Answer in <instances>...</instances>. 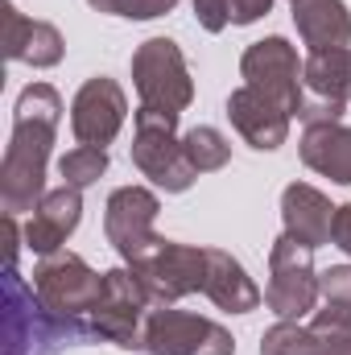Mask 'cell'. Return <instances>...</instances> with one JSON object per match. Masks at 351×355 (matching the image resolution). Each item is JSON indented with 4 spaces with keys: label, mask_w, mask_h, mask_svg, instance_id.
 I'll use <instances>...</instances> for the list:
<instances>
[{
    "label": "cell",
    "mask_w": 351,
    "mask_h": 355,
    "mask_svg": "<svg viewBox=\"0 0 351 355\" xmlns=\"http://www.w3.org/2000/svg\"><path fill=\"white\" fill-rule=\"evenodd\" d=\"M157 194L145 190V186H120L108 194V207H103V232H108V244L120 252V261L132 268L141 265L157 244L162 236L153 232L157 223Z\"/></svg>",
    "instance_id": "52a82bcc"
},
{
    "label": "cell",
    "mask_w": 351,
    "mask_h": 355,
    "mask_svg": "<svg viewBox=\"0 0 351 355\" xmlns=\"http://www.w3.org/2000/svg\"><path fill=\"white\" fill-rule=\"evenodd\" d=\"M128 120V95L116 79L95 75L71 99V132L79 145H99L108 149Z\"/></svg>",
    "instance_id": "7c38bea8"
},
{
    "label": "cell",
    "mask_w": 351,
    "mask_h": 355,
    "mask_svg": "<svg viewBox=\"0 0 351 355\" xmlns=\"http://www.w3.org/2000/svg\"><path fill=\"white\" fill-rule=\"evenodd\" d=\"M58 174H62V186H75V190H87L99 178L108 174V149L99 145H79L71 153L58 157Z\"/></svg>",
    "instance_id": "7402d4cb"
},
{
    "label": "cell",
    "mask_w": 351,
    "mask_h": 355,
    "mask_svg": "<svg viewBox=\"0 0 351 355\" xmlns=\"http://www.w3.org/2000/svg\"><path fill=\"white\" fill-rule=\"evenodd\" d=\"M182 149H186V162L194 166V174H215L232 162V145L219 128L211 124H198L190 132H182Z\"/></svg>",
    "instance_id": "ffe728a7"
},
{
    "label": "cell",
    "mask_w": 351,
    "mask_h": 355,
    "mask_svg": "<svg viewBox=\"0 0 351 355\" xmlns=\"http://www.w3.org/2000/svg\"><path fill=\"white\" fill-rule=\"evenodd\" d=\"M141 352L149 355H236V339L198 314H186L174 306H157L145 318V343Z\"/></svg>",
    "instance_id": "ba28073f"
},
{
    "label": "cell",
    "mask_w": 351,
    "mask_h": 355,
    "mask_svg": "<svg viewBox=\"0 0 351 355\" xmlns=\"http://www.w3.org/2000/svg\"><path fill=\"white\" fill-rule=\"evenodd\" d=\"M318 272H314V248L289 240L285 232L277 236L268 252V285H264V306L277 318H306L318 302Z\"/></svg>",
    "instance_id": "5b68a950"
},
{
    "label": "cell",
    "mask_w": 351,
    "mask_h": 355,
    "mask_svg": "<svg viewBox=\"0 0 351 355\" xmlns=\"http://www.w3.org/2000/svg\"><path fill=\"white\" fill-rule=\"evenodd\" d=\"M33 293L50 314L83 318L103 293V272H95L79 252H50L33 268Z\"/></svg>",
    "instance_id": "8992f818"
},
{
    "label": "cell",
    "mask_w": 351,
    "mask_h": 355,
    "mask_svg": "<svg viewBox=\"0 0 351 355\" xmlns=\"http://www.w3.org/2000/svg\"><path fill=\"white\" fill-rule=\"evenodd\" d=\"M203 293L219 306V310H228V314H248V310H257L261 306V289H257V281L248 277V268L240 265L232 252H223V248H207V281H203Z\"/></svg>",
    "instance_id": "e0dca14e"
},
{
    "label": "cell",
    "mask_w": 351,
    "mask_h": 355,
    "mask_svg": "<svg viewBox=\"0 0 351 355\" xmlns=\"http://www.w3.org/2000/svg\"><path fill=\"white\" fill-rule=\"evenodd\" d=\"M261 355H327L314 327H302V322H289L281 318L277 327H268L261 339Z\"/></svg>",
    "instance_id": "44dd1931"
},
{
    "label": "cell",
    "mask_w": 351,
    "mask_h": 355,
    "mask_svg": "<svg viewBox=\"0 0 351 355\" xmlns=\"http://www.w3.org/2000/svg\"><path fill=\"white\" fill-rule=\"evenodd\" d=\"M83 219V194L75 186H58V190H46V198L37 202V211L29 215L25 223V244L29 252L37 257H50V252H62L67 236L79 227Z\"/></svg>",
    "instance_id": "2e32d148"
},
{
    "label": "cell",
    "mask_w": 351,
    "mask_h": 355,
    "mask_svg": "<svg viewBox=\"0 0 351 355\" xmlns=\"http://www.w3.org/2000/svg\"><path fill=\"white\" fill-rule=\"evenodd\" d=\"M289 8L298 37L310 46V54L351 46V12L343 0H289Z\"/></svg>",
    "instance_id": "ac0fdd59"
},
{
    "label": "cell",
    "mask_w": 351,
    "mask_h": 355,
    "mask_svg": "<svg viewBox=\"0 0 351 355\" xmlns=\"http://www.w3.org/2000/svg\"><path fill=\"white\" fill-rule=\"evenodd\" d=\"M87 4L95 12H112V17H116V8H120V0H87Z\"/></svg>",
    "instance_id": "f1b7e54d"
},
{
    "label": "cell",
    "mask_w": 351,
    "mask_h": 355,
    "mask_svg": "<svg viewBox=\"0 0 351 355\" xmlns=\"http://www.w3.org/2000/svg\"><path fill=\"white\" fill-rule=\"evenodd\" d=\"M281 223L285 236L306 244V248H323L331 244V227H335V207L318 186L306 182H289L281 190Z\"/></svg>",
    "instance_id": "9a60e30c"
},
{
    "label": "cell",
    "mask_w": 351,
    "mask_h": 355,
    "mask_svg": "<svg viewBox=\"0 0 351 355\" xmlns=\"http://www.w3.org/2000/svg\"><path fill=\"white\" fill-rule=\"evenodd\" d=\"M62 124V95L50 83H29L12 107V137L0 162V207L8 215H33L46 198V162Z\"/></svg>",
    "instance_id": "6da1fadb"
},
{
    "label": "cell",
    "mask_w": 351,
    "mask_h": 355,
    "mask_svg": "<svg viewBox=\"0 0 351 355\" xmlns=\"http://www.w3.org/2000/svg\"><path fill=\"white\" fill-rule=\"evenodd\" d=\"M314 335L323 343L327 355H351V310H339V306H327L314 314Z\"/></svg>",
    "instance_id": "603a6c76"
},
{
    "label": "cell",
    "mask_w": 351,
    "mask_h": 355,
    "mask_svg": "<svg viewBox=\"0 0 351 355\" xmlns=\"http://www.w3.org/2000/svg\"><path fill=\"white\" fill-rule=\"evenodd\" d=\"M302 112L306 124H335L351 103V50H318L302 62Z\"/></svg>",
    "instance_id": "8fae6325"
},
{
    "label": "cell",
    "mask_w": 351,
    "mask_h": 355,
    "mask_svg": "<svg viewBox=\"0 0 351 355\" xmlns=\"http://www.w3.org/2000/svg\"><path fill=\"white\" fill-rule=\"evenodd\" d=\"M132 272L145 285L153 310L157 306H174V302H182V297H190V293L203 289V281H207V248L162 240L141 265H132Z\"/></svg>",
    "instance_id": "9c48e42d"
},
{
    "label": "cell",
    "mask_w": 351,
    "mask_h": 355,
    "mask_svg": "<svg viewBox=\"0 0 351 355\" xmlns=\"http://www.w3.org/2000/svg\"><path fill=\"white\" fill-rule=\"evenodd\" d=\"M132 166L162 186L166 194H182L194 186V166L186 162L182 137H178V116L157 107H137L132 116Z\"/></svg>",
    "instance_id": "7a4b0ae2"
},
{
    "label": "cell",
    "mask_w": 351,
    "mask_h": 355,
    "mask_svg": "<svg viewBox=\"0 0 351 355\" xmlns=\"http://www.w3.org/2000/svg\"><path fill=\"white\" fill-rule=\"evenodd\" d=\"M194 17H198V25H203L207 33H223V29L232 25L228 0H194Z\"/></svg>",
    "instance_id": "d4e9b609"
},
{
    "label": "cell",
    "mask_w": 351,
    "mask_h": 355,
    "mask_svg": "<svg viewBox=\"0 0 351 355\" xmlns=\"http://www.w3.org/2000/svg\"><path fill=\"white\" fill-rule=\"evenodd\" d=\"M178 0H120L116 17H128V21H153V17H166Z\"/></svg>",
    "instance_id": "484cf974"
},
{
    "label": "cell",
    "mask_w": 351,
    "mask_h": 355,
    "mask_svg": "<svg viewBox=\"0 0 351 355\" xmlns=\"http://www.w3.org/2000/svg\"><path fill=\"white\" fill-rule=\"evenodd\" d=\"M240 75H244V87L268 95L277 107H285L289 116L302 112V58L298 50L285 42V37H264L252 42L240 58Z\"/></svg>",
    "instance_id": "30bf717a"
},
{
    "label": "cell",
    "mask_w": 351,
    "mask_h": 355,
    "mask_svg": "<svg viewBox=\"0 0 351 355\" xmlns=\"http://www.w3.org/2000/svg\"><path fill=\"white\" fill-rule=\"evenodd\" d=\"M153 314V302L145 293V285L137 281V272L124 268H108L103 272V293L91 310V331L95 339H108L116 347H141L145 343V318Z\"/></svg>",
    "instance_id": "277c9868"
},
{
    "label": "cell",
    "mask_w": 351,
    "mask_h": 355,
    "mask_svg": "<svg viewBox=\"0 0 351 355\" xmlns=\"http://www.w3.org/2000/svg\"><path fill=\"white\" fill-rule=\"evenodd\" d=\"M228 120L261 153L281 149L285 137H289V112L277 107L268 95H261V91H252V87H236L228 95Z\"/></svg>",
    "instance_id": "4fadbf2b"
},
{
    "label": "cell",
    "mask_w": 351,
    "mask_h": 355,
    "mask_svg": "<svg viewBox=\"0 0 351 355\" xmlns=\"http://www.w3.org/2000/svg\"><path fill=\"white\" fill-rule=\"evenodd\" d=\"M331 244H335V248H343V252L351 257V202L335 207V227H331Z\"/></svg>",
    "instance_id": "83f0119b"
},
{
    "label": "cell",
    "mask_w": 351,
    "mask_h": 355,
    "mask_svg": "<svg viewBox=\"0 0 351 355\" xmlns=\"http://www.w3.org/2000/svg\"><path fill=\"white\" fill-rule=\"evenodd\" d=\"M132 87L141 95V107L174 112L182 116L194 99V79L186 67V54L174 37H149L132 54Z\"/></svg>",
    "instance_id": "3957f363"
},
{
    "label": "cell",
    "mask_w": 351,
    "mask_h": 355,
    "mask_svg": "<svg viewBox=\"0 0 351 355\" xmlns=\"http://www.w3.org/2000/svg\"><path fill=\"white\" fill-rule=\"evenodd\" d=\"M302 166L351 186V128L348 124H306L302 132Z\"/></svg>",
    "instance_id": "d6986e66"
},
{
    "label": "cell",
    "mask_w": 351,
    "mask_h": 355,
    "mask_svg": "<svg viewBox=\"0 0 351 355\" xmlns=\"http://www.w3.org/2000/svg\"><path fill=\"white\" fill-rule=\"evenodd\" d=\"M268 8H273V0H228L232 25H252V21H261Z\"/></svg>",
    "instance_id": "4316f807"
},
{
    "label": "cell",
    "mask_w": 351,
    "mask_h": 355,
    "mask_svg": "<svg viewBox=\"0 0 351 355\" xmlns=\"http://www.w3.org/2000/svg\"><path fill=\"white\" fill-rule=\"evenodd\" d=\"M62 54H67V42L50 21H29L25 12H17L12 0H4V58L8 62H29L33 71H50L62 62Z\"/></svg>",
    "instance_id": "5bb4252c"
},
{
    "label": "cell",
    "mask_w": 351,
    "mask_h": 355,
    "mask_svg": "<svg viewBox=\"0 0 351 355\" xmlns=\"http://www.w3.org/2000/svg\"><path fill=\"white\" fill-rule=\"evenodd\" d=\"M318 293L327 306L351 310V265H335L327 272H318Z\"/></svg>",
    "instance_id": "cb8c5ba5"
}]
</instances>
